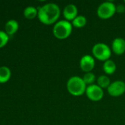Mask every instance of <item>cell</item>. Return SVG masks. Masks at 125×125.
Returning a JSON list of instances; mask_svg holds the SVG:
<instances>
[{
    "label": "cell",
    "mask_w": 125,
    "mask_h": 125,
    "mask_svg": "<svg viewBox=\"0 0 125 125\" xmlns=\"http://www.w3.org/2000/svg\"><path fill=\"white\" fill-rule=\"evenodd\" d=\"M73 30V26L70 21L66 20H60L57 21L53 26V34L59 40L68 38Z\"/></svg>",
    "instance_id": "obj_3"
},
{
    "label": "cell",
    "mask_w": 125,
    "mask_h": 125,
    "mask_svg": "<svg viewBox=\"0 0 125 125\" xmlns=\"http://www.w3.org/2000/svg\"><path fill=\"white\" fill-rule=\"evenodd\" d=\"M9 35L6 33V31L0 30V48L3 47L8 41Z\"/></svg>",
    "instance_id": "obj_18"
},
{
    "label": "cell",
    "mask_w": 125,
    "mask_h": 125,
    "mask_svg": "<svg viewBox=\"0 0 125 125\" xmlns=\"http://www.w3.org/2000/svg\"><path fill=\"white\" fill-rule=\"evenodd\" d=\"M111 50L116 55H122L125 52V40L122 37H116L112 42Z\"/></svg>",
    "instance_id": "obj_10"
},
{
    "label": "cell",
    "mask_w": 125,
    "mask_h": 125,
    "mask_svg": "<svg viewBox=\"0 0 125 125\" xmlns=\"http://www.w3.org/2000/svg\"><path fill=\"white\" fill-rule=\"evenodd\" d=\"M11 75V71L9 67L6 66L0 67V83L7 81Z\"/></svg>",
    "instance_id": "obj_13"
},
{
    "label": "cell",
    "mask_w": 125,
    "mask_h": 125,
    "mask_svg": "<svg viewBox=\"0 0 125 125\" xmlns=\"http://www.w3.org/2000/svg\"><path fill=\"white\" fill-rule=\"evenodd\" d=\"M78 9L77 7V6L74 4H67L63 11V16L65 18V20L70 21H73L78 15Z\"/></svg>",
    "instance_id": "obj_9"
},
{
    "label": "cell",
    "mask_w": 125,
    "mask_h": 125,
    "mask_svg": "<svg viewBox=\"0 0 125 125\" xmlns=\"http://www.w3.org/2000/svg\"><path fill=\"white\" fill-rule=\"evenodd\" d=\"M92 53L95 59L105 62V61L110 59L112 53V50L105 43L98 42L93 46Z\"/></svg>",
    "instance_id": "obj_4"
},
{
    "label": "cell",
    "mask_w": 125,
    "mask_h": 125,
    "mask_svg": "<svg viewBox=\"0 0 125 125\" xmlns=\"http://www.w3.org/2000/svg\"><path fill=\"white\" fill-rule=\"evenodd\" d=\"M38 9L33 6H28L24 10V15L28 19H33L35 18L38 15Z\"/></svg>",
    "instance_id": "obj_15"
},
{
    "label": "cell",
    "mask_w": 125,
    "mask_h": 125,
    "mask_svg": "<svg viewBox=\"0 0 125 125\" xmlns=\"http://www.w3.org/2000/svg\"><path fill=\"white\" fill-rule=\"evenodd\" d=\"M125 11V7L123 4H119L118 6H116V12H119V13H122Z\"/></svg>",
    "instance_id": "obj_19"
},
{
    "label": "cell",
    "mask_w": 125,
    "mask_h": 125,
    "mask_svg": "<svg viewBox=\"0 0 125 125\" xmlns=\"http://www.w3.org/2000/svg\"><path fill=\"white\" fill-rule=\"evenodd\" d=\"M85 94L90 100L98 102L103 98L104 91L97 84H92L90 86H87Z\"/></svg>",
    "instance_id": "obj_6"
},
{
    "label": "cell",
    "mask_w": 125,
    "mask_h": 125,
    "mask_svg": "<svg viewBox=\"0 0 125 125\" xmlns=\"http://www.w3.org/2000/svg\"><path fill=\"white\" fill-rule=\"evenodd\" d=\"M83 79L87 86H90L94 84V82L96 81V75L92 72L85 73L83 77Z\"/></svg>",
    "instance_id": "obj_17"
},
{
    "label": "cell",
    "mask_w": 125,
    "mask_h": 125,
    "mask_svg": "<svg viewBox=\"0 0 125 125\" xmlns=\"http://www.w3.org/2000/svg\"><path fill=\"white\" fill-rule=\"evenodd\" d=\"M97 85L99 87H101L102 89H108L111 83L110 78H108V76H107L105 75H102L99 76L97 79Z\"/></svg>",
    "instance_id": "obj_14"
},
{
    "label": "cell",
    "mask_w": 125,
    "mask_h": 125,
    "mask_svg": "<svg viewBox=\"0 0 125 125\" xmlns=\"http://www.w3.org/2000/svg\"><path fill=\"white\" fill-rule=\"evenodd\" d=\"M103 70L107 75L113 74L116 70V63L111 59H108L105 61L103 64Z\"/></svg>",
    "instance_id": "obj_12"
},
{
    "label": "cell",
    "mask_w": 125,
    "mask_h": 125,
    "mask_svg": "<svg viewBox=\"0 0 125 125\" xmlns=\"http://www.w3.org/2000/svg\"><path fill=\"white\" fill-rule=\"evenodd\" d=\"M38 17L46 25L55 23L60 15V9L55 3H47L38 8Z\"/></svg>",
    "instance_id": "obj_1"
},
{
    "label": "cell",
    "mask_w": 125,
    "mask_h": 125,
    "mask_svg": "<svg viewBox=\"0 0 125 125\" xmlns=\"http://www.w3.org/2000/svg\"><path fill=\"white\" fill-rule=\"evenodd\" d=\"M87 23V18L84 15H77L72 21L71 24L76 28H82Z\"/></svg>",
    "instance_id": "obj_16"
},
{
    "label": "cell",
    "mask_w": 125,
    "mask_h": 125,
    "mask_svg": "<svg viewBox=\"0 0 125 125\" xmlns=\"http://www.w3.org/2000/svg\"></svg>",
    "instance_id": "obj_20"
},
{
    "label": "cell",
    "mask_w": 125,
    "mask_h": 125,
    "mask_svg": "<svg viewBox=\"0 0 125 125\" xmlns=\"http://www.w3.org/2000/svg\"><path fill=\"white\" fill-rule=\"evenodd\" d=\"M18 29V23L14 19L9 20L5 24V31L8 35L13 34Z\"/></svg>",
    "instance_id": "obj_11"
},
{
    "label": "cell",
    "mask_w": 125,
    "mask_h": 125,
    "mask_svg": "<svg viewBox=\"0 0 125 125\" xmlns=\"http://www.w3.org/2000/svg\"><path fill=\"white\" fill-rule=\"evenodd\" d=\"M66 88L69 94L75 97H80L85 93L87 85L84 82L83 78L74 75L68 80Z\"/></svg>",
    "instance_id": "obj_2"
},
{
    "label": "cell",
    "mask_w": 125,
    "mask_h": 125,
    "mask_svg": "<svg viewBox=\"0 0 125 125\" xmlns=\"http://www.w3.org/2000/svg\"><path fill=\"white\" fill-rule=\"evenodd\" d=\"M80 67L85 73L91 72L95 67L94 57L88 54L83 56L80 60Z\"/></svg>",
    "instance_id": "obj_8"
},
{
    "label": "cell",
    "mask_w": 125,
    "mask_h": 125,
    "mask_svg": "<svg viewBox=\"0 0 125 125\" xmlns=\"http://www.w3.org/2000/svg\"><path fill=\"white\" fill-rule=\"evenodd\" d=\"M116 12V4L110 1H104L97 8V15L101 19H109Z\"/></svg>",
    "instance_id": "obj_5"
},
{
    "label": "cell",
    "mask_w": 125,
    "mask_h": 125,
    "mask_svg": "<svg viewBox=\"0 0 125 125\" xmlns=\"http://www.w3.org/2000/svg\"><path fill=\"white\" fill-rule=\"evenodd\" d=\"M108 94L112 97H119L125 92V83L122 81H115L107 89Z\"/></svg>",
    "instance_id": "obj_7"
}]
</instances>
